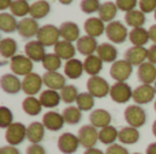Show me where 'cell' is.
Returning a JSON list of instances; mask_svg holds the SVG:
<instances>
[{"mask_svg":"<svg viewBox=\"0 0 156 154\" xmlns=\"http://www.w3.org/2000/svg\"><path fill=\"white\" fill-rule=\"evenodd\" d=\"M86 89H88V93H90L94 98H104L110 94L111 86L104 78L96 75V76H90L88 79Z\"/></svg>","mask_w":156,"mask_h":154,"instance_id":"1","label":"cell"},{"mask_svg":"<svg viewBox=\"0 0 156 154\" xmlns=\"http://www.w3.org/2000/svg\"><path fill=\"white\" fill-rule=\"evenodd\" d=\"M0 86L7 94H16L22 90V82L15 74H4L0 78Z\"/></svg>","mask_w":156,"mask_h":154,"instance_id":"17","label":"cell"},{"mask_svg":"<svg viewBox=\"0 0 156 154\" xmlns=\"http://www.w3.org/2000/svg\"><path fill=\"white\" fill-rule=\"evenodd\" d=\"M36 37H37V41H40L45 48L47 46H55L60 41L59 27L54 26V25H44L40 27Z\"/></svg>","mask_w":156,"mask_h":154,"instance_id":"3","label":"cell"},{"mask_svg":"<svg viewBox=\"0 0 156 154\" xmlns=\"http://www.w3.org/2000/svg\"><path fill=\"white\" fill-rule=\"evenodd\" d=\"M105 25L104 22L100 18L96 16H90L83 22V30H85L86 35H90V37H100L103 33H105Z\"/></svg>","mask_w":156,"mask_h":154,"instance_id":"19","label":"cell"},{"mask_svg":"<svg viewBox=\"0 0 156 154\" xmlns=\"http://www.w3.org/2000/svg\"><path fill=\"white\" fill-rule=\"evenodd\" d=\"M115 4L118 10L129 12V11L136 10V5H138V0H115Z\"/></svg>","mask_w":156,"mask_h":154,"instance_id":"46","label":"cell"},{"mask_svg":"<svg viewBox=\"0 0 156 154\" xmlns=\"http://www.w3.org/2000/svg\"><path fill=\"white\" fill-rule=\"evenodd\" d=\"M152 134L156 136V120L154 122V124H152Z\"/></svg>","mask_w":156,"mask_h":154,"instance_id":"57","label":"cell"},{"mask_svg":"<svg viewBox=\"0 0 156 154\" xmlns=\"http://www.w3.org/2000/svg\"><path fill=\"white\" fill-rule=\"evenodd\" d=\"M81 11L85 14H94L99 12L100 7H101V3L99 0H82L80 3Z\"/></svg>","mask_w":156,"mask_h":154,"instance_id":"44","label":"cell"},{"mask_svg":"<svg viewBox=\"0 0 156 154\" xmlns=\"http://www.w3.org/2000/svg\"><path fill=\"white\" fill-rule=\"evenodd\" d=\"M118 136H119V131L114 126H107V127L101 128L99 131V141L103 145H107V146H111V145L115 143Z\"/></svg>","mask_w":156,"mask_h":154,"instance_id":"37","label":"cell"},{"mask_svg":"<svg viewBox=\"0 0 156 154\" xmlns=\"http://www.w3.org/2000/svg\"><path fill=\"white\" fill-rule=\"evenodd\" d=\"M145 154H156V142L148 145V147H147V150H145Z\"/></svg>","mask_w":156,"mask_h":154,"instance_id":"54","label":"cell"},{"mask_svg":"<svg viewBox=\"0 0 156 154\" xmlns=\"http://www.w3.org/2000/svg\"><path fill=\"white\" fill-rule=\"evenodd\" d=\"M16 51H18V44L14 38H3L0 41V55L4 59H12L14 56H16Z\"/></svg>","mask_w":156,"mask_h":154,"instance_id":"34","label":"cell"},{"mask_svg":"<svg viewBox=\"0 0 156 154\" xmlns=\"http://www.w3.org/2000/svg\"><path fill=\"white\" fill-rule=\"evenodd\" d=\"M14 0H0V10H7V8L11 7V4H12Z\"/></svg>","mask_w":156,"mask_h":154,"instance_id":"53","label":"cell"},{"mask_svg":"<svg viewBox=\"0 0 156 154\" xmlns=\"http://www.w3.org/2000/svg\"><path fill=\"white\" fill-rule=\"evenodd\" d=\"M54 51H55V53H56L62 60L69 62V60L74 59V56H76L77 46H74L73 42H69V41L60 40L59 42L55 45Z\"/></svg>","mask_w":156,"mask_h":154,"instance_id":"25","label":"cell"},{"mask_svg":"<svg viewBox=\"0 0 156 154\" xmlns=\"http://www.w3.org/2000/svg\"><path fill=\"white\" fill-rule=\"evenodd\" d=\"M103 63L104 62H103L97 55H90V56L85 57V60H83V68H85V72L89 74L90 76L99 75V72L103 70Z\"/></svg>","mask_w":156,"mask_h":154,"instance_id":"29","label":"cell"},{"mask_svg":"<svg viewBox=\"0 0 156 154\" xmlns=\"http://www.w3.org/2000/svg\"><path fill=\"white\" fill-rule=\"evenodd\" d=\"M132 72H133V65L125 59L116 60L115 63H112V65L110 68L111 78L115 79L116 82H126L132 76Z\"/></svg>","mask_w":156,"mask_h":154,"instance_id":"7","label":"cell"},{"mask_svg":"<svg viewBox=\"0 0 156 154\" xmlns=\"http://www.w3.org/2000/svg\"><path fill=\"white\" fill-rule=\"evenodd\" d=\"M147 59H148V49L144 46H132L125 52V60H127L132 65L140 67L143 63H145Z\"/></svg>","mask_w":156,"mask_h":154,"instance_id":"15","label":"cell"},{"mask_svg":"<svg viewBox=\"0 0 156 154\" xmlns=\"http://www.w3.org/2000/svg\"><path fill=\"white\" fill-rule=\"evenodd\" d=\"M81 146L78 135H74L71 132H65L58 138V149L63 154H73Z\"/></svg>","mask_w":156,"mask_h":154,"instance_id":"11","label":"cell"},{"mask_svg":"<svg viewBox=\"0 0 156 154\" xmlns=\"http://www.w3.org/2000/svg\"><path fill=\"white\" fill-rule=\"evenodd\" d=\"M83 62L78 59H71L65 64V75L70 79H78L83 74Z\"/></svg>","mask_w":156,"mask_h":154,"instance_id":"28","label":"cell"},{"mask_svg":"<svg viewBox=\"0 0 156 154\" xmlns=\"http://www.w3.org/2000/svg\"><path fill=\"white\" fill-rule=\"evenodd\" d=\"M14 120V115L7 106H0V127L5 128L7 130L11 124H12Z\"/></svg>","mask_w":156,"mask_h":154,"instance_id":"45","label":"cell"},{"mask_svg":"<svg viewBox=\"0 0 156 154\" xmlns=\"http://www.w3.org/2000/svg\"><path fill=\"white\" fill-rule=\"evenodd\" d=\"M26 154H47V152L40 143H34L26 149Z\"/></svg>","mask_w":156,"mask_h":154,"instance_id":"49","label":"cell"},{"mask_svg":"<svg viewBox=\"0 0 156 154\" xmlns=\"http://www.w3.org/2000/svg\"><path fill=\"white\" fill-rule=\"evenodd\" d=\"M138 7L144 14L155 12L156 11V0H138Z\"/></svg>","mask_w":156,"mask_h":154,"instance_id":"47","label":"cell"},{"mask_svg":"<svg viewBox=\"0 0 156 154\" xmlns=\"http://www.w3.org/2000/svg\"><path fill=\"white\" fill-rule=\"evenodd\" d=\"M38 30H40V26H38L37 21L33 19L32 16H26V18H22L19 21L16 32L19 33V35L22 38H32L34 35H37Z\"/></svg>","mask_w":156,"mask_h":154,"instance_id":"13","label":"cell"},{"mask_svg":"<svg viewBox=\"0 0 156 154\" xmlns=\"http://www.w3.org/2000/svg\"><path fill=\"white\" fill-rule=\"evenodd\" d=\"M110 97L116 104H126L133 98V90L126 82H115L111 86Z\"/></svg>","mask_w":156,"mask_h":154,"instance_id":"6","label":"cell"},{"mask_svg":"<svg viewBox=\"0 0 156 154\" xmlns=\"http://www.w3.org/2000/svg\"><path fill=\"white\" fill-rule=\"evenodd\" d=\"M78 139H80L81 146L85 147V150L92 149L99 142V131L92 124L82 126L80 128V131H78Z\"/></svg>","mask_w":156,"mask_h":154,"instance_id":"8","label":"cell"},{"mask_svg":"<svg viewBox=\"0 0 156 154\" xmlns=\"http://www.w3.org/2000/svg\"><path fill=\"white\" fill-rule=\"evenodd\" d=\"M148 32H149V38H151V41L154 44H156V25H152L148 29Z\"/></svg>","mask_w":156,"mask_h":154,"instance_id":"52","label":"cell"},{"mask_svg":"<svg viewBox=\"0 0 156 154\" xmlns=\"http://www.w3.org/2000/svg\"><path fill=\"white\" fill-rule=\"evenodd\" d=\"M97 48H99V44H97L96 38L90 37V35L80 37V40L77 41V51L86 57L94 55V52H97Z\"/></svg>","mask_w":156,"mask_h":154,"instance_id":"22","label":"cell"},{"mask_svg":"<svg viewBox=\"0 0 156 154\" xmlns=\"http://www.w3.org/2000/svg\"><path fill=\"white\" fill-rule=\"evenodd\" d=\"M45 135V127L43 123L40 122H33L27 126V131H26V139L30 142L32 145L34 143H40L44 139Z\"/></svg>","mask_w":156,"mask_h":154,"instance_id":"23","label":"cell"},{"mask_svg":"<svg viewBox=\"0 0 156 154\" xmlns=\"http://www.w3.org/2000/svg\"><path fill=\"white\" fill-rule=\"evenodd\" d=\"M148 62H151L152 64H156V44L148 49Z\"/></svg>","mask_w":156,"mask_h":154,"instance_id":"51","label":"cell"},{"mask_svg":"<svg viewBox=\"0 0 156 154\" xmlns=\"http://www.w3.org/2000/svg\"><path fill=\"white\" fill-rule=\"evenodd\" d=\"M111 120H112V117H111L110 112L105 109H93L89 115L90 124L96 128H100V130L107 127V126H111Z\"/></svg>","mask_w":156,"mask_h":154,"instance_id":"20","label":"cell"},{"mask_svg":"<svg viewBox=\"0 0 156 154\" xmlns=\"http://www.w3.org/2000/svg\"><path fill=\"white\" fill-rule=\"evenodd\" d=\"M51 11V5L47 0H37L34 2L33 4H30V14L29 15L32 16L33 19H41V18H45L47 15L49 14Z\"/></svg>","mask_w":156,"mask_h":154,"instance_id":"30","label":"cell"},{"mask_svg":"<svg viewBox=\"0 0 156 154\" xmlns=\"http://www.w3.org/2000/svg\"><path fill=\"white\" fill-rule=\"evenodd\" d=\"M105 35L114 44H123L126 38H129V32L126 26L121 21L110 22L105 27Z\"/></svg>","mask_w":156,"mask_h":154,"instance_id":"2","label":"cell"},{"mask_svg":"<svg viewBox=\"0 0 156 154\" xmlns=\"http://www.w3.org/2000/svg\"><path fill=\"white\" fill-rule=\"evenodd\" d=\"M43 82L48 89L58 92V90H62L66 86V76L59 74L58 71H54V72L47 71L43 75Z\"/></svg>","mask_w":156,"mask_h":154,"instance_id":"21","label":"cell"},{"mask_svg":"<svg viewBox=\"0 0 156 154\" xmlns=\"http://www.w3.org/2000/svg\"><path fill=\"white\" fill-rule=\"evenodd\" d=\"M125 120L130 127L140 128L147 123V112L140 105H129L125 109Z\"/></svg>","mask_w":156,"mask_h":154,"instance_id":"4","label":"cell"},{"mask_svg":"<svg viewBox=\"0 0 156 154\" xmlns=\"http://www.w3.org/2000/svg\"><path fill=\"white\" fill-rule=\"evenodd\" d=\"M137 78L143 85H152L156 82V67L151 62H145L138 67Z\"/></svg>","mask_w":156,"mask_h":154,"instance_id":"18","label":"cell"},{"mask_svg":"<svg viewBox=\"0 0 156 154\" xmlns=\"http://www.w3.org/2000/svg\"><path fill=\"white\" fill-rule=\"evenodd\" d=\"M74 0H59V3L60 4H63V5H69V4H71Z\"/></svg>","mask_w":156,"mask_h":154,"instance_id":"56","label":"cell"},{"mask_svg":"<svg viewBox=\"0 0 156 154\" xmlns=\"http://www.w3.org/2000/svg\"><path fill=\"white\" fill-rule=\"evenodd\" d=\"M78 95V89L74 85H66L62 90H60V97H62V101L66 104H73L77 101Z\"/></svg>","mask_w":156,"mask_h":154,"instance_id":"43","label":"cell"},{"mask_svg":"<svg viewBox=\"0 0 156 154\" xmlns=\"http://www.w3.org/2000/svg\"><path fill=\"white\" fill-rule=\"evenodd\" d=\"M83 154H105V153H103L100 149H96V147H92V149H86L85 152H83Z\"/></svg>","mask_w":156,"mask_h":154,"instance_id":"55","label":"cell"},{"mask_svg":"<svg viewBox=\"0 0 156 154\" xmlns=\"http://www.w3.org/2000/svg\"><path fill=\"white\" fill-rule=\"evenodd\" d=\"M77 106L81 109V111H92L94 106V97L90 94V93L85 92V93H80L77 98Z\"/></svg>","mask_w":156,"mask_h":154,"instance_id":"42","label":"cell"},{"mask_svg":"<svg viewBox=\"0 0 156 154\" xmlns=\"http://www.w3.org/2000/svg\"><path fill=\"white\" fill-rule=\"evenodd\" d=\"M27 127H25L22 123H12L5 130V141L11 146H18L26 139Z\"/></svg>","mask_w":156,"mask_h":154,"instance_id":"9","label":"cell"},{"mask_svg":"<svg viewBox=\"0 0 156 154\" xmlns=\"http://www.w3.org/2000/svg\"><path fill=\"white\" fill-rule=\"evenodd\" d=\"M38 100H40L41 105H43L44 108L51 109V108H56V106L59 105L60 101H62V97H60V93H58L56 90L47 89L40 93Z\"/></svg>","mask_w":156,"mask_h":154,"instance_id":"27","label":"cell"},{"mask_svg":"<svg viewBox=\"0 0 156 154\" xmlns=\"http://www.w3.org/2000/svg\"><path fill=\"white\" fill-rule=\"evenodd\" d=\"M25 55L29 57L32 62L37 63L41 62L43 63L44 57H45L47 52H45V46L40 42V41H29V42L25 45Z\"/></svg>","mask_w":156,"mask_h":154,"instance_id":"14","label":"cell"},{"mask_svg":"<svg viewBox=\"0 0 156 154\" xmlns=\"http://www.w3.org/2000/svg\"><path fill=\"white\" fill-rule=\"evenodd\" d=\"M60 32V37L65 41H69V42H74V41L80 40V27H78L77 23L74 22H63L59 27Z\"/></svg>","mask_w":156,"mask_h":154,"instance_id":"24","label":"cell"},{"mask_svg":"<svg viewBox=\"0 0 156 154\" xmlns=\"http://www.w3.org/2000/svg\"><path fill=\"white\" fill-rule=\"evenodd\" d=\"M154 87H155V92H156V82H155V83H154Z\"/></svg>","mask_w":156,"mask_h":154,"instance_id":"58","label":"cell"},{"mask_svg":"<svg viewBox=\"0 0 156 154\" xmlns=\"http://www.w3.org/2000/svg\"><path fill=\"white\" fill-rule=\"evenodd\" d=\"M11 72L16 76H26L33 72V62L26 55H16L10 60Z\"/></svg>","mask_w":156,"mask_h":154,"instance_id":"5","label":"cell"},{"mask_svg":"<svg viewBox=\"0 0 156 154\" xmlns=\"http://www.w3.org/2000/svg\"><path fill=\"white\" fill-rule=\"evenodd\" d=\"M133 154H141V153H133Z\"/></svg>","mask_w":156,"mask_h":154,"instance_id":"61","label":"cell"},{"mask_svg":"<svg viewBox=\"0 0 156 154\" xmlns=\"http://www.w3.org/2000/svg\"><path fill=\"white\" fill-rule=\"evenodd\" d=\"M155 111H156V101H155Z\"/></svg>","mask_w":156,"mask_h":154,"instance_id":"60","label":"cell"},{"mask_svg":"<svg viewBox=\"0 0 156 154\" xmlns=\"http://www.w3.org/2000/svg\"><path fill=\"white\" fill-rule=\"evenodd\" d=\"M0 154H21L16 146H11V145H7V146H3L0 149Z\"/></svg>","mask_w":156,"mask_h":154,"instance_id":"50","label":"cell"},{"mask_svg":"<svg viewBox=\"0 0 156 154\" xmlns=\"http://www.w3.org/2000/svg\"><path fill=\"white\" fill-rule=\"evenodd\" d=\"M147 18L145 14L141 10H133L126 12L125 15V22H126L127 26H130L132 29H136V27H143L144 23H145Z\"/></svg>","mask_w":156,"mask_h":154,"instance_id":"35","label":"cell"},{"mask_svg":"<svg viewBox=\"0 0 156 154\" xmlns=\"http://www.w3.org/2000/svg\"><path fill=\"white\" fill-rule=\"evenodd\" d=\"M11 14L14 16H19V18H26V15L30 14V4L26 0H14L12 4L10 7Z\"/></svg>","mask_w":156,"mask_h":154,"instance_id":"40","label":"cell"},{"mask_svg":"<svg viewBox=\"0 0 156 154\" xmlns=\"http://www.w3.org/2000/svg\"><path fill=\"white\" fill-rule=\"evenodd\" d=\"M96 55L104 63H115L116 57H118V49L110 42H103L97 48Z\"/></svg>","mask_w":156,"mask_h":154,"instance_id":"26","label":"cell"},{"mask_svg":"<svg viewBox=\"0 0 156 154\" xmlns=\"http://www.w3.org/2000/svg\"><path fill=\"white\" fill-rule=\"evenodd\" d=\"M26 2H27V0H26Z\"/></svg>","mask_w":156,"mask_h":154,"instance_id":"62","label":"cell"},{"mask_svg":"<svg viewBox=\"0 0 156 154\" xmlns=\"http://www.w3.org/2000/svg\"><path fill=\"white\" fill-rule=\"evenodd\" d=\"M43 67L45 68L47 71H51V72L58 71L60 67H62V59H60L55 52L47 53L45 57H44V60H43Z\"/></svg>","mask_w":156,"mask_h":154,"instance_id":"41","label":"cell"},{"mask_svg":"<svg viewBox=\"0 0 156 154\" xmlns=\"http://www.w3.org/2000/svg\"><path fill=\"white\" fill-rule=\"evenodd\" d=\"M155 21H156V11H155Z\"/></svg>","mask_w":156,"mask_h":154,"instance_id":"59","label":"cell"},{"mask_svg":"<svg viewBox=\"0 0 156 154\" xmlns=\"http://www.w3.org/2000/svg\"><path fill=\"white\" fill-rule=\"evenodd\" d=\"M22 109H23V112L26 115H29V116H37V115L41 113L43 105H41L38 98L27 95V97L22 101Z\"/></svg>","mask_w":156,"mask_h":154,"instance_id":"33","label":"cell"},{"mask_svg":"<svg viewBox=\"0 0 156 154\" xmlns=\"http://www.w3.org/2000/svg\"><path fill=\"white\" fill-rule=\"evenodd\" d=\"M156 95L155 87L152 85H143L137 86L133 90V101H134L137 105H145L154 101Z\"/></svg>","mask_w":156,"mask_h":154,"instance_id":"12","label":"cell"},{"mask_svg":"<svg viewBox=\"0 0 156 154\" xmlns=\"http://www.w3.org/2000/svg\"><path fill=\"white\" fill-rule=\"evenodd\" d=\"M45 127V130L49 131H60L65 126V119H63L62 113H58L55 111H49L47 113H44L43 122H41Z\"/></svg>","mask_w":156,"mask_h":154,"instance_id":"16","label":"cell"},{"mask_svg":"<svg viewBox=\"0 0 156 154\" xmlns=\"http://www.w3.org/2000/svg\"><path fill=\"white\" fill-rule=\"evenodd\" d=\"M43 76L38 75L37 72H32L26 75L22 81V92L27 95L34 97L37 93H41V87H43Z\"/></svg>","mask_w":156,"mask_h":154,"instance_id":"10","label":"cell"},{"mask_svg":"<svg viewBox=\"0 0 156 154\" xmlns=\"http://www.w3.org/2000/svg\"><path fill=\"white\" fill-rule=\"evenodd\" d=\"M118 139H119V142L123 145H134V143H137L138 139H140V132H138L137 128L127 126V127L121 128Z\"/></svg>","mask_w":156,"mask_h":154,"instance_id":"32","label":"cell"},{"mask_svg":"<svg viewBox=\"0 0 156 154\" xmlns=\"http://www.w3.org/2000/svg\"><path fill=\"white\" fill-rule=\"evenodd\" d=\"M118 12V7H116L115 3L112 2H104L101 3V7L99 10V18L103 22H114V18L116 16Z\"/></svg>","mask_w":156,"mask_h":154,"instance_id":"36","label":"cell"},{"mask_svg":"<svg viewBox=\"0 0 156 154\" xmlns=\"http://www.w3.org/2000/svg\"><path fill=\"white\" fill-rule=\"evenodd\" d=\"M129 40L133 44V46H144L148 42L149 38V32L145 30L144 27H136L129 32Z\"/></svg>","mask_w":156,"mask_h":154,"instance_id":"31","label":"cell"},{"mask_svg":"<svg viewBox=\"0 0 156 154\" xmlns=\"http://www.w3.org/2000/svg\"><path fill=\"white\" fill-rule=\"evenodd\" d=\"M105 154H129V152H127V149L123 147L122 145L114 143V145H111V146L107 147Z\"/></svg>","mask_w":156,"mask_h":154,"instance_id":"48","label":"cell"},{"mask_svg":"<svg viewBox=\"0 0 156 154\" xmlns=\"http://www.w3.org/2000/svg\"><path fill=\"white\" fill-rule=\"evenodd\" d=\"M18 23L19 22L16 21L12 14L8 12L0 14V30L3 33H14L15 30H18Z\"/></svg>","mask_w":156,"mask_h":154,"instance_id":"38","label":"cell"},{"mask_svg":"<svg viewBox=\"0 0 156 154\" xmlns=\"http://www.w3.org/2000/svg\"><path fill=\"white\" fill-rule=\"evenodd\" d=\"M62 115H63L65 122L70 126L78 124L81 122V119H82V111L78 106H74V105H69L67 108H65Z\"/></svg>","mask_w":156,"mask_h":154,"instance_id":"39","label":"cell"}]
</instances>
